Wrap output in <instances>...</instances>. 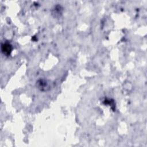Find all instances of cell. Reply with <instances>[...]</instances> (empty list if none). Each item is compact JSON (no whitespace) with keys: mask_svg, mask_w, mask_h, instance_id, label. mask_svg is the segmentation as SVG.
<instances>
[{"mask_svg":"<svg viewBox=\"0 0 147 147\" xmlns=\"http://www.w3.org/2000/svg\"><path fill=\"white\" fill-rule=\"evenodd\" d=\"M36 87L41 91H47L51 88L49 83L45 79H39L36 82Z\"/></svg>","mask_w":147,"mask_h":147,"instance_id":"cell-1","label":"cell"},{"mask_svg":"<svg viewBox=\"0 0 147 147\" xmlns=\"http://www.w3.org/2000/svg\"><path fill=\"white\" fill-rule=\"evenodd\" d=\"M1 50L4 55H6L7 56L10 54L12 50V47L9 43L5 42L2 44Z\"/></svg>","mask_w":147,"mask_h":147,"instance_id":"cell-2","label":"cell"}]
</instances>
